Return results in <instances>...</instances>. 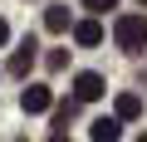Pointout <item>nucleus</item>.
I'll return each mask as SVG.
<instances>
[{"label": "nucleus", "instance_id": "nucleus-5", "mask_svg": "<svg viewBox=\"0 0 147 142\" xmlns=\"http://www.w3.org/2000/svg\"><path fill=\"white\" fill-rule=\"evenodd\" d=\"M74 39H79L84 49H93V44H103V25L98 20H79L74 25Z\"/></svg>", "mask_w": 147, "mask_h": 142}, {"label": "nucleus", "instance_id": "nucleus-1", "mask_svg": "<svg viewBox=\"0 0 147 142\" xmlns=\"http://www.w3.org/2000/svg\"><path fill=\"white\" fill-rule=\"evenodd\" d=\"M113 39H118V49H127V54H147V15H118Z\"/></svg>", "mask_w": 147, "mask_h": 142}, {"label": "nucleus", "instance_id": "nucleus-2", "mask_svg": "<svg viewBox=\"0 0 147 142\" xmlns=\"http://www.w3.org/2000/svg\"><path fill=\"white\" fill-rule=\"evenodd\" d=\"M20 103H25V113H49V108H54V93H49L44 83H30Z\"/></svg>", "mask_w": 147, "mask_h": 142}, {"label": "nucleus", "instance_id": "nucleus-13", "mask_svg": "<svg viewBox=\"0 0 147 142\" xmlns=\"http://www.w3.org/2000/svg\"><path fill=\"white\" fill-rule=\"evenodd\" d=\"M137 142H147V132H142V137H137Z\"/></svg>", "mask_w": 147, "mask_h": 142}, {"label": "nucleus", "instance_id": "nucleus-9", "mask_svg": "<svg viewBox=\"0 0 147 142\" xmlns=\"http://www.w3.org/2000/svg\"><path fill=\"white\" fill-rule=\"evenodd\" d=\"M44 64H49V69H64V64H69V54H64V49H49V59H44Z\"/></svg>", "mask_w": 147, "mask_h": 142}, {"label": "nucleus", "instance_id": "nucleus-12", "mask_svg": "<svg viewBox=\"0 0 147 142\" xmlns=\"http://www.w3.org/2000/svg\"><path fill=\"white\" fill-rule=\"evenodd\" d=\"M49 142H69V137H49Z\"/></svg>", "mask_w": 147, "mask_h": 142}, {"label": "nucleus", "instance_id": "nucleus-11", "mask_svg": "<svg viewBox=\"0 0 147 142\" xmlns=\"http://www.w3.org/2000/svg\"><path fill=\"white\" fill-rule=\"evenodd\" d=\"M5 44H10V25L0 20V49H5Z\"/></svg>", "mask_w": 147, "mask_h": 142}, {"label": "nucleus", "instance_id": "nucleus-6", "mask_svg": "<svg viewBox=\"0 0 147 142\" xmlns=\"http://www.w3.org/2000/svg\"><path fill=\"white\" fill-rule=\"evenodd\" d=\"M137 113H142V98H137V93H118V98H113V118H123V122H132Z\"/></svg>", "mask_w": 147, "mask_h": 142}, {"label": "nucleus", "instance_id": "nucleus-3", "mask_svg": "<svg viewBox=\"0 0 147 142\" xmlns=\"http://www.w3.org/2000/svg\"><path fill=\"white\" fill-rule=\"evenodd\" d=\"M74 98H79V103L103 98V79H98V74H79V79H74Z\"/></svg>", "mask_w": 147, "mask_h": 142}, {"label": "nucleus", "instance_id": "nucleus-7", "mask_svg": "<svg viewBox=\"0 0 147 142\" xmlns=\"http://www.w3.org/2000/svg\"><path fill=\"white\" fill-rule=\"evenodd\" d=\"M44 30L64 34V30H69V10H64V5H49V10H44Z\"/></svg>", "mask_w": 147, "mask_h": 142}, {"label": "nucleus", "instance_id": "nucleus-10", "mask_svg": "<svg viewBox=\"0 0 147 142\" xmlns=\"http://www.w3.org/2000/svg\"><path fill=\"white\" fill-rule=\"evenodd\" d=\"M84 5H88V10H98V15H103V10H113V5H118V0H84Z\"/></svg>", "mask_w": 147, "mask_h": 142}, {"label": "nucleus", "instance_id": "nucleus-8", "mask_svg": "<svg viewBox=\"0 0 147 142\" xmlns=\"http://www.w3.org/2000/svg\"><path fill=\"white\" fill-rule=\"evenodd\" d=\"M30 64H34V44H25V49L10 54V74H30Z\"/></svg>", "mask_w": 147, "mask_h": 142}, {"label": "nucleus", "instance_id": "nucleus-14", "mask_svg": "<svg viewBox=\"0 0 147 142\" xmlns=\"http://www.w3.org/2000/svg\"><path fill=\"white\" fill-rule=\"evenodd\" d=\"M142 5H147V0H142Z\"/></svg>", "mask_w": 147, "mask_h": 142}, {"label": "nucleus", "instance_id": "nucleus-4", "mask_svg": "<svg viewBox=\"0 0 147 142\" xmlns=\"http://www.w3.org/2000/svg\"><path fill=\"white\" fill-rule=\"evenodd\" d=\"M88 137H93V142H118V137H123V118H98V122L88 127Z\"/></svg>", "mask_w": 147, "mask_h": 142}]
</instances>
